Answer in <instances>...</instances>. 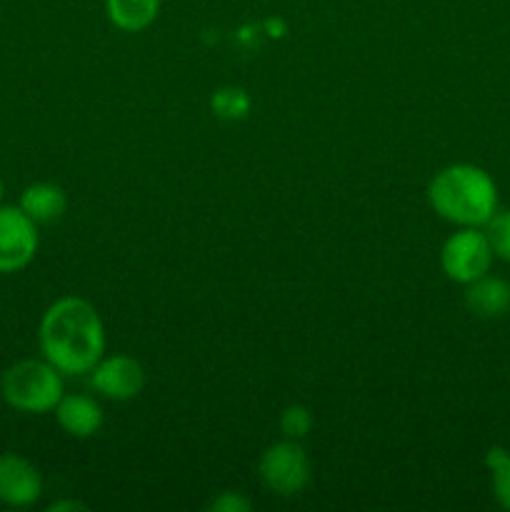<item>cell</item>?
I'll return each mask as SVG.
<instances>
[{
	"mask_svg": "<svg viewBox=\"0 0 510 512\" xmlns=\"http://www.w3.org/2000/svg\"><path fill=\"white\" fill-rule=\"evenodd\" d=\"M40 353L63 375H85L105 355V325L83 298H60L43 313L38 330Z\"/></svg>",
	"mask_w": 510,
	"mask_h": 512,
	"instance_id": "1",
	"label": "cell"
},
{
	"mask_svg": "<svg viewBox=\"0 0 510 512\" xmlns=\"http://www.w3.org/2000/svg\"><path fill=\"white\" fill-rule=\"evenodd\" d=\"M428 203L438 218L458 228H483L498 213V185L480 165L453 163L433 175Z\"/></svg>",
	"mask_w": 510,
	"mask_h": 512,
	"instance_id": "2",
	"label": "cell"
},
{
	"mask_svg": "<svg viewBox=\"0 0 510 512\" xmlns=\"http://www.w3.org/2000/svg\"><path fill=\"white\" fill-rule=\"evenodd\" d=\"M63 378L65 375L45 358L18 360L3 373L0 393L5 403L18 413L45 415L53 413L55 405L65 395Z\"/></svg>",
	"mask_w": 510,
	"mask_h": 512,
	"instance_id": "3",
	"label": "cell"
},
{
	"mask_svg": "<svg viewBox=\"0 0 510 512\" xmlns=\"http://www.w3.org/2000/svg\"><path fill=\"white\" fill-rule=\"evenodd\" d=\"M258 473L265 488L280 498H295L308 488L313 465L298 440H280L268 445L258 460Z\"/></svg>",
	"mask_w": 510,
	"mask_h": 512,
	"instance_id": "4",
	"label": "cell"
},
{
	"mask_svg": "<svg viewBox=\"0 0 510 512\" xmlns=\"http://www.w3.org/2000/svg\"><path fill=\"white\" fill-rule=\"evenodd\" d=\"M495 253L485 230L458 228L440 248V268L445 278L458 285H470L493 268Z\"/></svg>",
	"mask_w": 510,
	"mask_h": 512,
	"instance_id": "5",
	"label": "cell"
},
{
	"mask_svg": "<svg viewBox=\"0 0 510 512\" xmlns=\"http://www.w3.org/2000/svg\"><path fill=\"white\" fill-rule=\"evenodd\" d=\"M38 223L20 205H0V273H18L38 253Z\"/></svg>",
	"mask_w": 510,
	"mask_h": 512,
	"instance_id": "6",
	"label": "cell"
},
{
	"mask_svg": "<svg viewBox=\"0 0 510 512\" xmlns=\"http://www.w3.org/2000/svg\"><path fill=\"white\" fill-rule=\"evenodd\" d=\"M90 385L95 393L113 403H128L135 400L145 388V370L130 355H108L100 358L98 365L90 370Z\"/></svg>",
	"mask_w": 510,
	"mask_h": 512,
	"instance_id": "7",
	"label": "cell"
},
{
	"mask_svg": "<svg viewBox=\"0 0 510 512\" xmlns=\"http://www.w3.org/2000/svg\"><path fill=\"white\" fill-rule=\"evenodd\" d=\"M43 495V475L30 460L15 453L0 455V503L8 508H30Z\"/></svg>",
	"mask_w": 510,
	"mask_h": 512,
	"instance_id": "8",
	"label": "cell"
},
{
	"mask_svg": "<svg viewBox=\"0 0 510 512\" xmlns=\"http://www.w3.org/2000/svg\"><path fill=\"white\" fill-rule=\"evenodd\" d=\"M55 420L70 438H93L100 433L105 423L103 408L90 395H63L60 403L55 405Z\"/></svg>",
	"mask_w": 510,
	"mask_h": 512,
	"instance_id": "9",
	"label": "cell"
},
{
	"mask_svg": "<svg viewBox=\"0 0 510 512\" xmlns=\"http://www.w3.org/2000/svg\"><path fill=\"white\" fill-rule=\"evenodd\" d=\"M465 308L480 320H498L510 313V283L495 275H483L465 285Z\"/></svg>",
	"mask_w": 510,
	"mask_h": 512,
	"instance_id": "10",
	"label": "cell"
},
{
	"mask_svg": "<svg viewBox=\"0 0 510 512\" xmlns=\"http://www.w3.org/2000/svg\"><path fill=\"white\" fill-rule=\"evenodd\" d=\"M20 210L38 225L55 223L68 210V195L55 183H33L20 193Z\"/></svg>",
	"mask_w": 510,
	"mask_h": 512,
	"instance_id": "11",
	"label": "cell"
},
{
	"mask_svg": "<svg viewBox=\"0 0 510 512\" xmlns=\"http://www.w3.org/2000/svg\"><path fill=\"white\" fill-rule=\"evenodd\" d=\"M108 20L123 33L150 28L160 13V0H105Z\"/></svg>",
	"mask_w": 510,
	"mask_h": 512,
	"instance_id": "12",
	"label": "cell"
},
{
	"mask_svg": "<svg viewBox=\"0 0 510 512\" xmlns=\"http://www.w3.org/2000/svg\"><path fill=\"white\" fill-rule=\"evenodd\" d=\"M485 465L493 480V495L503 510H510V453L503 448H490Z\"/></svg>",
	"mask_w": 510,
	"mask_h": 512,
	"instance_id": "13",
	"label": "cell"
},
{
	"mask_svg": "<svg viewBox=\"0 0 510 512\" xmlns=\"http://www.w3.org/2000/svg\"><path fill=\"white\" fill-rule=\"evenodd\" d=\"M213 113L223 120H243L250 113V98L243 88H220L215 90Z\"/></svg>",
	"mask_w": 510,
	"mask_h": 512,
	"instance_id": "14",
	"label": "cell"
},
{
	"mask_svg": "<svg viewBox=\"0 0 510 512\" xmlns=\"http://www.w3.org/2000/svg\"><path fill=\"white\" fill-rule=\"evenodd\" d=\"M280 433L285 435L288 440H303L305 435L313 430V413H310V408H305V405L295 403V405H288V408L280 413Z\"/></svg>",
	"mask_w": 510,
	"mask_h": 512,
	"instance_id": "15",
	"label": "cell"
},
{
	"mask_svg": "<svg viewBox=\"0 0 510 512\" xmlns=\"http://www.w3.org/2000/svg\"><path fill=\"white\" fill-rule=\"evenodd\" d=\"M485 235H488L495 258L510 263V210H498L485 223Z\"/></svg>",
	"mask_w": 510,
	"mask_h": 512,
	"instance_id": "16",
	"label": "cell"
},
{
	"mask_svg": "<svg viewBox=\"0 0 510 512\" xmlns=\"http://www.w3.org/2000/svg\"><path fill=\"white\" fill-rule=\"evenodd\" d=\"M253 505H250L248 498H243L240 493H233V490H225L220 493L218 498L210 500L208 510H218V512H248Z\"/></svg>",
	"mask_w": 510,
	"mask_h": 512,
	"instance_id": "17",
	"label": "cell"
},
{
	"mask_svg": "<svg viewBox=\"0 0 510 512\" xmlns=\"http://www.w3.org/2000/svg\"><path fill=\"white\" fill-rule=\"evenodd\" d=\"M63 510H85V505L78 503V500H60V503L50 505V512H63Z\"/></svg>",
	"mask_w": 510,
	"mask_h": 512,
	"instance_id": "18",
	"label": "cell"
},
{
	"mask_svg": "<svg viewBox=\"0 0 510 512\" xmlns=\"http://www.w3.org/2000/svg\"><path fill=\"white\" fill-rule=\"evenodd\" d=\"M3 193H5V188H3V180H0V205H3Z\"/></svg>",
	"mask_w": 510,
	"mask_h": 512,
	"instance_id": "19",
	"label": "cell"
}]
</instances>
